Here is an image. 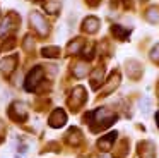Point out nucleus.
Wrapping results in <instances>:
<instances>
[{
	"mask_svg": "<svg viewBox=\"0 0 159 158\" xmlns=\"http://www.w3.org/2000/svg\"><path fill=\"white\" fill-rule=\"evenodd\" d=\"M14 67H16V58H5V60L0 64V69L4 72H11Z\"/></svg>",
	"mask_w": 159,
	"mask_h": 158,
	"instance_id": "0eeeda50",
	"label": "nucleus"
},
{
	"mask_svg": "<svg viewBox=\"0 0 159 158\" xmlns=\"http://www.w3.org/2000/svg\"><path fill=\"white\" fill-rule=\"evenodd\" d=\"M65 120H67V117H65V113H63V110L57 108L55 112H53V115L50 117V126L52 127H62L63 124H65Z\"/></svg>",
	"mask_w": 159,
	"mask_h": 158,
	"instance_id": "20e7f679",
	"label": "nucleus"
},
{
	"mask_svg": "<svg viewBox=\"0 0 159 158\" xmlns=\"http://www.w3.org/2000/svg\"><path fill=\"white\" fill-rule=\"evenodd\" d=\"M113 33L116 34L118 38H127L130 31H128V29H123L121 26H113Z\"/></svg>",
	"mask_w": 159,
	"mask_h": 158,
	"instance_id": "1a4fd4ad",
	"label": "nucleus"
},
{
	"mask_svg": "<svg viewBox=\"0 0 159 158\" xmlns=\"http://www.w3.org/2000/svg\"><path fill=\"white\" fill-rule=\"evenodd\" d=\"M86 64H82V65H77V69H75V76L77 77H82V76H86Z\"/></svg>",
	"mask_w": 159,
	"mask_h": 158,
	"instance_id": "f8f14e48",
	"label": "nucleus"
},
{
	"mask_svg": "<svg viewBox=\"0 0 159 158\" xmlns=\"http://www.w3.org/2000/svg\"><path fill=\"white\" fill-rule=\"evenodd\" d=\"M43 77V69L41 67H34L28 76H26V82H24V88L28 91H34V88L38 86V82L41 81Z\"/></svg>",
	"mask_w": 159,
	"mask_h": 158,
	"instance_id": "f03ea898",
	"label": "nucleus"
},
{
	"mask_svg": "<svg viewBox=\"0 0 159 158\" xmlns=\"http://www.w3.org/2000/svg\"><path fill=\"white\" fill-rule=\"evenodd\" d=\"M140 106H142V112H147V110H149V106H151L149 100H147V98H144V100L140 101Z\"/></svg>",
	"mask_w": 159,
	"mask_h": 158,
	"instance_id": "4468645a",
	"label": "nucleus"
},
{
	"mask_svg": "<svg viewBox=\"0 0 159 158\" xmlns=\"http://www.w3.org/2000/svg\"><path fill=\"white\" fill-rule=\"evenodd\" d=\"M147 17L152 21V22H156V21L159 19V16H157V10H156V9H151V10L147 12Z\"/></svg>",
	"mask_w": 159,
	"mask_h": 158,
	"instance_id": "ddd939ff",
	"label": "nucleus"
},
{
	"mask_svg": "<svg viewBox=\"0 0 159 158\" xmlns=\"http://www.w3.org/2000/svg\"><path fill=\"white\" fill-rule=\"evenodd\" d=\"M152 58H156V60H157V58H159V45H156V48H154V50H152Z\"/></svg>",
	"mask_w": 159,
	"mask_h": 158,
	"instance_id": "2eb2a0df",
	"label": "nucleus"
},
{
	"mask_svg": "<svg viewBox=\"0 0 159 158\" xmlns=\"http://www.w3.org/2000/svg\"><path fill=\"white\" fill-rule=\"evenodd\" d=\"M9 29H11V17H7V19L4 21V24H2V27H0V36H4Z\"/></svg>",
	"mask_w": 159,
	"mask_h": 158,
	"instance_id": "9d476101",
	"label": "nucleus"
},
{
	"mask_svg": "<svg viewBox=\"0 0 159 158\" xmlns=\"http://www.w3.org/2000/svg\"><path fill=\"white\" fill-rule=\"evenodd\" d=\"M11 110H14L16 117H17L19 120H22V119H26V117H28V112H26V106L22 105V103H19V101H17V103H14Z\"/></svg>",
	"mask_w": 159,
	"mask_h": 158,
	"instance_id": "423d86ee",
	"label": "nucleus"
},
{
	"mask_svg": "<svg viewBox=\"0 0 159 158\" xmlns=\"http://www.w3.org/2000/svg\"><path fill=\"white\" fill-rule=\"evenodd\" d=\"M84 29L87 31V33H94V31L99 27V21L96 19V17H87L86 21H84Z\"/></svg>",
	"mask_w": 159,
	"mask_h": 158,
	"instance_id": "39448f33",
	"label": "nucleus"
},
{
	"mask_svg": "<svg viewBox=\"0 0 159 158\" xmlns=\"http://www.w3.org/2000/svg\"><path fill=\"white\" fill-rule=\"evenodd\" d=\"M116 137V132H111L110 136H106V137H103V139L99 141V148L101 150H106V148H110L111 146V141Z\"/></svg>",
	"mask_w": 159,
	"mask_h": 158,
	"instance_id": "6e6552de",
	"label": "nucleus"
},
{
	"mask_svg": "<svg viewBox=\"0 0 159 158\" xmlns=\"http://www.w3.org/2000/svg\"><path fill=\"white\" fill-rule=\"evenodd\" d=\"M156 120H157V126H159V112H157V115H156Z\"/></svg>",
	"mask_w": 159,
	"mask_h": 158,
	"instance_id": "dca6fc26",
	"label": "nucleus"
},
{
	"mask_svg": "<svg viewBox=\"0 0 159 158\" xmlns=\"http://www.w3.org/2000/svg\"><path fill=\"white\" fill-rule=\"evenodd\" d=\"M43 55H45V57H57V55H58V48H45V50H43Z\"/></svg>",
	"mask_w": 159,
	"mask_h": 158,
	"instance_id": "9b49d317",
	"label": "nucleus"
},
{
	"mask_svg": "<svg viewBox=\"0 0 159 158\" xmlns=\"http://www.w3.org/2000/svg\"><path fill=\"white\" fill-rule=\"evenodd\" d=\"M29 19H31V24L34 26V29L38 31L41 36H46V34H48V31H50L48 29V22H46L45 17H43L39 12H33Z\"/></svg>",
	"mask_w": 159,
	"mask_h": 158,
	"instance_id": "7ed1b4c3",
	"label": "nucleus"
},
{
	"mask_svg": "<svg viewBox=\"0 0 159 158\" xmlns=\"http://www.w3.org/2000/svg\"><path fill=\"white\" fill-rule=\"evenodd\" d=\"M93 115H94L96 124H99V126L96 127V131L99 129V127H108L110 124H113L115 120H116V115L111 113V112H108V108H98Z\"/></svg>",
	"mask_w": 159,
	"mask_h": 158,
	"instance_id": "f257e3e1",
	"label": "nucleus"
}]
</instances>
